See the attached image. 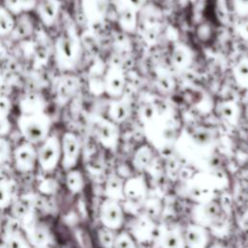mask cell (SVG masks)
Instances as JSON below:
<instances>
[{
	"label": "cell",
	"mask_w": 248,
	"mask_h": 248,
	"mask_svg": "<svg viewBox=\"0 0 248 248\" xmlns=\"http://www.w3.org/2000/svg\"><path fill=\"white\" fill-rule=\"evenodd\" d=\"M20 130L25 138L33 142L42 140L48 131L47 117L39 112H33L27 115H22L18 121Z\"/></svg>",
	"instance_id": "obj_1"
},
{
	"label": "cell",
	"mask_w": 248,
	"mask_h": 248,
	"mask_svg": "<svg viewBox=\"0 0 248 248\" xmlns=\"http://www.w3.org/2000/svg\"><path fill=\"white\" fill-rule=\"evenodd\" d=\"M104 90L112 98L122 96L126 86V75L118 65H110L104 76Z\"/></svg>",
	"instance_id": "obj_2"
},
{
	"label": "cell",
	"mask_w": 248,
	"mask_h": 248,
	"mask_svg": "<svg viewBox=\"0 0 248 248\" xmlns=\"http://www.w3.org/2000/svg\"><path fill=\"white\" fill-rule=\"evenodd\" d=\"M95 130L100 141L107 147H114L118 140V129L109 119H99L95 123Z\"/></svg>",
	"instance_id": "obj_3"
},
{
	"label": "cell",
	"mask_w": 248,
	"mask_h": 248,
	"mask_svg": "<svg viewBox=\"0 0 248 248\" xmlns=\"http://www.w3.org/2000/svg\"><path fill=\"white\" fill-rule=\"evenodd\" d=\"M85 16L91 22H101L108 10V0H83Z\"/></svg>",
	"instance_id": "obj_4"
},
{
	"label": "cell",
	"mask_w": 248,
	"mask_h": 248,
	"mask_svg": "<svg viewBox=\"0 0 248 248\" xmlns=\"http://www.w3.org/2000/svg\"><path fill=\"white\" fill-rule=\"evenodd\" d=\"M217 113L228 124L236 125L241 116V109L235 101L226 100L217 106Z\"/></svg>",
	"instance_id": "obj_5"
},
{
	"label": "cell",
	"mask_w": 248,
	"mask_h": 248,
	"mask_svg": "<svg viewBox=\"0 0 248 248\" xmlns=\"http://www.w3.org/2000/svg\"><path fill=\"white\" fill-rule=\"evenodd\" d=\"M171 63L179 70H184L188 68L193 60L192 50L189 46L184 44H177L174 46L171 51Z\"/></svg>",
	"instance_id": "obj_6"
},
{
	"label": "cell",
	"mask_w": 248,
	"mask_h": 248,
	"mask_svg": "<svg viewBox=\"0 0 248 248\" xmlns=\"http://www.w3.org/2000/svg\"><path fill=\"white\" fill-rule=\"evenodd\" d=\"M78 45L71 36H63L57 42V51L59 57L67 62H72L78 55Z\"/></svg>",
	"instance_id": "obj_7"
},
{
	"label": "cell",
	"mask_w": 248,
	"mask_h": 248,
	"mask_svg": "<svg viewBox=\"0 0 248 248\" xmlns=\"http://www.w3.org/2000/svg\"><path fill=\"white\" fill-rule=\"evenodd\" d=\"M102 219L109 228H117L121 224L122 214L118 204L114 202H108L102 208Z\"/></svg>",
	"instance_id": "obj_8"
},
{
	"label": "cell",
	"mask_w": 248,
	"mask_h": 248,
	"mask_svg": "<svg viewBox=\"0 0 248 248\" xmlns=\"http://www.w3.org/2000/svg\"><path fill=\"white\" fill-rule=\"evenodd\" d=\"M145 193V187L143 180L137 177V178H131L129 181H127L126 185L124 186V194L126 195L127 199L134 202H140Z\"/></svg>",
	"instance_id": "obj_9"
},
{
	"label": "cell",
	"mask_w": 248,
	"mask_h": 248,
	"mask_svg": "<svg viewBox=\"0 0 248 248\" xmlns=\"http://www.w3.org/2000/svg\"><path fill=\"white\" fill-rule=\"evenodd\" d=\"M232 78L237 86L248 89V57H241L232 67Z\"/></svg>",
	"instance_id": "obj_10"
},
{
	"label": "cell",
	"mask_w": 248,
	"mask_h": 248,
	"mask_svg": "<svg viewBox=\"0 0 248 248\" xmlns=\"http://www.w3.org/2000/svg\"><path fill=\"white\" fill-rule=\"evenodd\" d=\"M108 119L113 123H121L125 121L129 115V107L122 100L115 99L110 103L108 110Z\"/></svg>",
	"instance_id": "obj_11"
},
{
	"label": "cell",
	"mask_w": 248,
	"mask_h": 248,
	"mask_svg": "<svg viewBox=\"0 0 248 248\" xmlns=\"http://www.w3.org/2000/svg\"><path fill=\"white\" fill-rule=\"evenodd\" d=\"M79 144L77 137L72 133H67L63 138L64 158L67 162L73 163L78 157Z\"/></svg>",
	"instance_id": "obj_12"
},
{
	"label": "cell",
	"mask_w": 248,
	"mask_h": 248,
	"mask_svg": "<svg viewBox=\"0 0 248 248\" xmlns=\"http://www.w3.org/2000/svg\"><path fill=\"white\" fill-rule=\"evenodd\" d=\"M78 80L76 78H73V77L64 78L58 85V89H57L58 99L61 102H66L72 97V95L78 89Z\"/></svg>",
	"instance_id": "obj_13"
},
{
	"label": "cell",
	"mask_w": 248,
	"mask_h": 248,
	"mask_svg": "<svg viewBox=\"0 0 248 248\" xmlns=\"http://www.w3.org/2000/svg\"><path fill=\"white\" fill-rule=\"evenodd\" d=\"M58 153V142L55 138H49L40 152L41 162L45 165H50L55 162Z\"/></svg>",
	"instance_id": "obj_14"
},
{
	"label": "cell",
	"mask_w": 248,
	"mask_h": 248,
	"mask_svg": "<svg viewBox=\"0 0 248 248\" xmlns=\"http://www.w3.org/2000/svg\"><path fill=\"white\" fill-rule=\"evenodd\" d=\"M118 19L119 25L124 31L132 33L136 30L138 25L137 12L128 8H123L120 12Z\"/></svg>",
	"instance_id": "obj_15"
},
{
	"label": "cell",
	"mask_w": 248,
	"mask_h": 248,
	"mask_svg": "<svg viewBox=\"0 0 248 248\" xmlns=\"http://www.w3.org/2000/svg\"><path fill=\"white\" fill-rule=\"evenodd\" d=\"M186 241L191 248H203L205 245V234L199 227H189L186 232Z\"/></svg>",
	"instance_id": "obj_16"
},
{
	"label": "cell",
	"mask_w": 248,
	"mask_h": 248,
	"mask_svg": "<svg viewBox=\"0 0 248 248\" xmlns=\"http://www.w3.org/2000/svg\"><path fill=\"white\" fill-rule=\"evenodd\" d=\"M39 12L46 24H51L57 15V4L54 0H43L39 5Z\"/></svg>",
	"instance_id": "obj_17"
},
{
	"label": "cell",
	"mask_w": 248,
	"mask_h": 248,
	"mask_svg": "<svg viewBox=\"0 0 248 248\" xmlns=\"http://www.w3.org/2000/svg\"><path fill=\"white\" fill-rule=\"evenodd\" d=\"M151 159H152V151L147 145H144L139 148L135 153L134 164L136 168L142 170V169H145L150 164Z\"/></svg>",
	"instance_id": "obj_18"
},
{
	"label": "cell",
	"mask_w": 248,
	"mask_h": 248,
	"mask_svg": "<svg viewBox=\"0 0 248 248\" xmlns=\"http://www.w3.org/2000/svg\"><path fill=\"white\" fill-rule=\"evenodd\" d=\"M152 224L149 222L147 218H141L135 225V233L140 239L146 238L152 232Z\"/></svg>",
	"instance_id": "obj_19"
},
{
	"label": "cell",
	"mask_w": 248,
	"mask_h": 248,
	"mask_svg": "<svg viewBox=\"0 0 248 248\" xmlns=\"http://www.w3.org/2000/svg\"><path fill=\"white\" fill-rule=\"evenodd\" d=\"M107 191L108 196H110L111 198H115V199L122 198L124 188L122 186L121 180H119L118 177H114V176L111 177L108 182Z\"/></svg>",
	"instance_id": "obj_20"
},
{
	"label": "cell",
	"mask_w": 248,
	"mask_h": 248,
	"mask_svg": "<svg viewBox=\"0 0 248 248\" xmlns=\"http://www.w3.org/2000/svg\"><path fill=\"white\" fill-rule=\"evenodd\" d=\"M16 160L20 165L30 166L34 161V153L29 146H21L16 150Z\"/></svg>",
	"instance_id": "obj_21"
},
{
	"label": "cell",
	"mask_w": 248,
	"mask_h": 248,
	"mask_svg": "<svg viewBox=\"0 0 248 248\" xmlns=\"http://www.w3.org/2000/svg\"><path fill=\"white\" fill-rule=\"evenodd\" d=\"M157 114H158V110H157L156 107L150 103L144 104L140 110V119L144 123H150L153 120H155L157 117Z\"/></svg>",
	"instance_id": "obj_22"
},
{
	"label": "cell",
	"mask_w": 248,
	"mask_h": 248,
	"mask_svg": "<svg viewBox=\"0 0 248 248\" xmlns=\"http://www.w3.org/2000/svg\"><path fill=\"white\" fill-rule=\"evenodd\" d=\"M15 22L11 15L3 8H0V34H6L14 29Z\"/></svg>",
	"instance_id": "obj_23"
},
{
	"label": "cell",
	"mask_w": 248,
	"mask_h": 248,
	"mask_svg": "<svg viewBox=\"0 0 248 248\" xmlns=\"http://www.w3.org/2000/svg\"><path fill=\"white\" fill-rule=\"evenodd\" d=\"M164 248H182V240L174 232H169L163 238Z\"/></svg>",
	"instance_id": "obj_24"
},
{
	"label": "cell",
	"mask_w": 248,
	"mask_h": 248,
	"mask_svg": "<svg viewBox=\"0 0 248 248\" xmlns=\"http://www.w3.org/2000/svg\"><path fill=\"white\" fill-rule=\"evenodd\" d=\"M32 30V25L30 23V21L26 18H21L16 24V26H14V35L16 38H21L24 36H27Z\"/></svg>",
	"instance_id": "obj_25"
},
{
	"label": "cell",
	"mask_w": 248,
	"mask_h": 248,
	"mask_svg": "<svg viewBox=\"0 0 248 248\" xmlns=\"http://www.w3.org/2000/svg\"><path fill=\"white\" fill-rule=\"evenodd\" d=\"M202 216L204 220H212L214 219L219 211V208L214 202H205L202 206Z\"/></svg>",
	"instance_id": "obj_26"
},
{
	"label": "cell",
	"mask_w": 248,
	"mask_h": 248,
	"mask_svg": "<svg viewBox=\"0 0 248 248\" xmlns=\"http://www.w3.org/2000/svg\"><path fill=\"white\" fill-rule=\"evenodd\" d=\"M212 34H213L212 26L205 22L201 24L197 29V36L202 42H207L212 37Z\"/></svg>",
	"instance_id": "obj_27"
},
{
	"label": "cell",
	"mask_w": 248,
	"mask_h": 248,
	"mask_svg": "<svg viewBox=\"0 0 248 248\" xmlns=\"http://www.w3.org/2000/svg\"><path fill=\"white\" fill-rule=\"evenodd\" d=\"M234 12L240 17H248V0H232Z\"/></svg>",
	"instance_id": "obj_28"
},
{
	"label": "cell",
	"mask_w": 248,
	"mask_h": 248,
	"mask_svg": "<svg viewBox=\"0 0 248 248\" xmlns=\"http://www.w3.org/2000/svg\"><path fill=\"white\" fill-rule=\"evenodd\" d=\"M158 87L164 92H170L174 87V80L170 76H161L157 80Z\"/></svg>",
	"instance_id": "obj_29"
},
{
	"label": "cell",
	"mask_w": 248,
	"mask_h": 248,
	"mask_svg": "<svg viewBox=\"0 0 248 248\" xmlns=\"http://www.w3.org/2000/svg\"><path fill=\"white\" fill-rule=\"evenodd\" d=\"M114 246L115 248H135L133 240L126 233H122L116 238Z\"/></svg>",
	"instance_id": "obj_30"
},
{
	"label": "cell",
	"mask_w": 248,
	"mask_h": 248,
	"mask_svg": "<svg viewBox=\"0 0 248 248\" xmlns=\"http://www.w3.org/2000/svg\"><path fill=\"white\" fill-rule=\"evenodd\" d=\"M236 32L243 40L248 41V17H243L236 25Z\"/></svg>",
	"instance_id": "obj_31"
},
{
	"label": "cell",
	"mask_w": 248,
	"mask_h": 248,
	"mask_svg": "<svg viewBox=\"0 0 248 248\" xmlns=\"http://www.w3.org/2000/svg\"><path fill=\"white\" fill-rule=\"evenodd\" d=\"M38 103H40L39 97H37V96H35V95H30V96H28V97L25 99L24 104H23V107H24L25 108H27L29 111H31L30 113H33L34 110L39 108V106L37 105Z\"/></svg>",
	"instance_id": "obj_32"
},
{
	"label": "cell",
	"mask_w": 248,
	"mask_h": 248,
	"mask_svg": "<svg viewBox=\"0 0 248 248\" xmlns=\"http://www.w3.org/2000/svg\"><path fill=\"white\" fill-rule=\"evenodd\" d=\"M100 239H101V242L103 243V245L106 247H110L113 243V237H112L111 233L106 230L100 231Z\"/></svg>",
	"instance_id": "obj_33"
},
{
	"label": "cell",
	"mask_w": 248,
	"mask_h": 248,
	"mask_svg": "<svg viewBox=\"0 0 248 248\" xmlns=\"http://www.w3.org/2000/svg\"><path fill=\"white\" fill-rule=\"evenodd\" d=\"M124 8L131 9L138 13V11L143 6L144 0H124Z\"/></svg>",
	"instance_id": "obj_34"
},
{
	"label": "cell",
	"mask_w": 248,
	"mask_h": 248,
	"mask_svg": "<svg viewBox=\"0 0 248 248\" xmlns=\"http://www.w3.org/2000/svg\"><path fill=\"white\" fill-rule=\"evenodd\" d=\"M35 51H36V55H37L38 59H40V60L47 59L48 49H47V47L45 45H42V44L38 45Z\"/></svg>",
	"instance_id": "obj_35"
},
{
	"label": "cell",
	"mask_w": 248,
	"mask_h": 248,
	"mask_svg": "<svg viewBox=\"0 0 248 248\" xmlns=\"http://www.w3.org/2000/svg\"><path fill=\"white\" fill-rule=\"evenodd\" d=\"M9 108H10V104L8 99L4 97H0V120H2V118H4L8 114Z\"/></svg>",
	"instance_id": "obj_36"
},
{
	"label": "cell",
	"mask_w": 248,
	"mask_h": 248,
	"mask_svg": "<svg viewBox=\"0 0 248 248\" xmlns=\"http://www.w3.org/2000/svg\"><path fill=\"white\" fill-rule=\"evenodd\" d=\"M6 4H7L9 10H11L13 12L18 13L21 10L18 0H6Z\"/></svg>",
	"instance_id": "obj_37"
},
{
	"label": "cell",
	"mask_w": 248,
	"mask_h": 248,
	"mask_svg": "<svg viewBox=\"0 0 248 248\" xmlns=\"http://www.w3.org/2000/svg\"><path fill=\"white\" fill-rule=\"evenodd\" d=\"M69 184L72 188H78L80 185V177L78 173H73L69 176Z\"/></svg>",
	"instance_id": "obj_38"
},
{
	"label": "cell",
	"mask_w": 248,
	"mask_h": 248,
	"mask_svg": "<svg viewBox=\"0 0 248 248\" xmlns=\"http://www.w3.org/2000/svg\"><path fill=\"white\" fill-rule=\"evenodd\" d=\"M21 10H28L34 7L35 0H18Z\"/></svg>",
	"instance_id": "obj_39"
},
{
	"label": "cell",
	"mask_w": 248,
	"mask_h": 248,
	"mask_svg": "<svg viewBox=\"0 0 248 248\" xmlns=\"http://www.w3.org/2000/svg\"><path fill=\"white\" fill-rule=\"evenodd\" d=\"M5 151H6V144L2 140H0V158L4 156Z\"/></svg>",
	"instance_id": "obj_40"
},
{
	"label": "cell",
	"mask_w": 248,
	"mask_h": 248,
	"mask_svg": "<svg viewBox=\"0 0 248 248\" xmlns=\"http://www.w3.org/2000/svg\"><path fill=\"white\" fill-rule=\"evenodd\" d=\"M190 1H192V2H197V1H202V0H190Z\"/></svg>",
	"instance_id": "obj_41"
},
{
	"label": "cell",
	"mask_w": 248,
	"mask_h": 248,
	"mask_svg": "<svg viewBox=\"0 0 248 248\" xmlns=\"http://www.w3.org/2000/svg\"><path fill=\"white\" fill-rule=\"evenodd\" d=\"M1 49H2V48H1V46H0V51H1Z\"/></svg>",
	"instance_id": "obj_42"
},
{
	"label": "cell",
	"mask_w": 248,
	"mask_h": 248,
	"mask_svg": "<svg viewBox=\"0 0 248 248\" xmlns=\"http://www.w3.org/2000/svg\"><path fill=\"white\" fill-rule=\"evenodd\" d=\"M211 248H218V247H211Z\"/></svg>",
	"instance_id": "obj_43"
}]
</instances>
